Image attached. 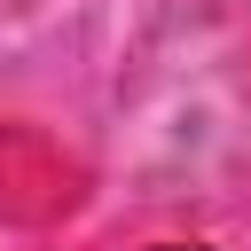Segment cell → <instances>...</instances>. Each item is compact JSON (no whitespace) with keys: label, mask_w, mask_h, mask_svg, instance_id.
Segmentation results:
<instances>
[{"label":"cell","mask_w":251,"mask_h":251,"mask_svg":"<svg viewBox=\"0 0 251 251\" xmlns=\"http://www.w3.org/2000/svg\"><path fill=\"white\" fill-rule=\"evenodd\" d=\"M173 251H196V243H173Z\"/></svg>","instance_id":"obj_1"}]
</instances>
